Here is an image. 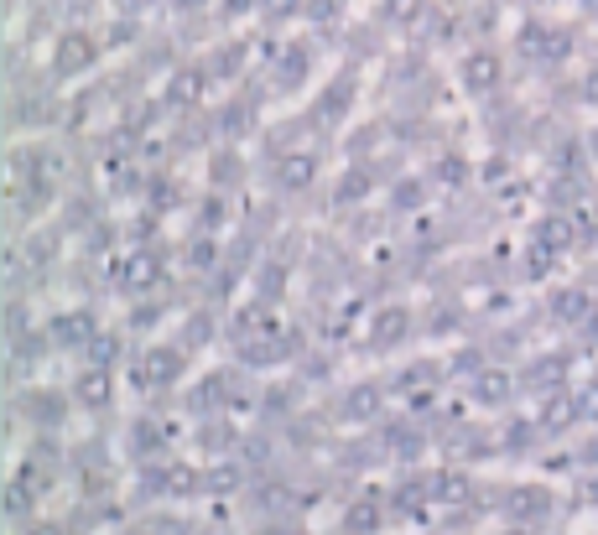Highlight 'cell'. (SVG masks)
I'll return each instance as SVG.
<instances>
[{
  "mask_svg": "<svg viewBox=\"0 0 598 535\" xmlns=\"http://www.w3.org/2000/svg\"><path fill=\"white\" fill-rule=\"evenodd\" d=\"M494 78H500V58H494V52H474V58L463 63V84L468 89H494Z\"/></svg>",
  "mask_w": 598,
  "mask_h": 535,
  "instance_id": "cell-1",
  "label": "cell"
},
{
  "mask_svg": "<svg viewBox=\"0 0 598 535\" xmlns=\"http://www.w3.org/2000/svg\"><path fill=\"white\" fill-rule=\"evenodd\" d=\"M546 510V489H510L505 494V515L510 520H536Z\"/></svg>",
  "mask_w": 598,
  "mask_h": 535,
  "instance_id": "cell-2",
  "label": "cell"
},
{
  "mask_svg": "<svg viewBox=\"0 0 598 535\" xmlns=\"http://www.w3.org/2000/svg\"><path fill=\"white\" fill-rule=\"evenodd\" d=\"M94 58V47H89V37H63L58 42V68L63 73H73V68H84Z\"/></svg>",
  "mask_w": 598,
  "mask_h": 535,
  "instance_id": "cell-3",
  "label": "cell"
},
{
  "mask_svg": "<svg viewBox=\"0 0 598 535\" xmlns=\"http://www.w3.org/2000/svg\"><path fill=\"white\" fill-rule=\"evenodd\" d=\"M52 333H58L63 343H84V338L94 333V317H89V312H68V317H58V323H52Z\"/></svg>",
  "mask_w": 598,
  "mask_h": 535,
  "instance_id": "cell-4",
  "label": "cell"
},
{
  "mask_svg": "<svg viewBox=\"0 0 598 535\" xmlns=\"http://www.w3.org/2000/svg\"><path fill=\"white\" fill-rule=\"evenodd\" d=\"M375 411H380V390H370V385H359V390L344 400V416H349V421H370Z\"/></svg>",
  "mask_w": 598,
  "mask_h": 535,
  "instance_id": "cell-5",
  "label": "cell"
},
{
  "mask_svg": "<svg viewBox=\"0 0 598 535\" xmlns=\"http://www.w3.org/2000/svg\"><path fill=\"white\" fill-rule=\"evenodd\" d=\"M167 94H172V104H193V99L203 94V73H198V68H182V73L172 78Z\"/></svg>",
  "mask_w": 598,
  "mask_h": 535,
  "instance_id": "cell-6",
  "label": "cell"
},
{
  "mask_svg": "<svg viewBox=\"0 0 598 535\" xmlns=\"http://www.w3.org/2000/svg\"><path fill=\"white\" fill-rule=\"evenodd\" d=\"M182 369V359L177 354H167V349H156L151 359H146V369H141V380H151V385H162V380H172V374Z\"/></svg>",
  "mask_w": 598,
  "mask_h": 535,
  "instance_id": "cell-7",
  "label": "cell"
},
{
  "mask_svg": "<svg viewBox=\"0 0 598 535\" xmlns=\"http://www.w3.org/2000/svg\"><path fill=\"white\" fill-rule=\"evenodd\" d=\"M78 400H89V406H104V400H110V374H104V369L84 374V380H78Z\"/></svg>",
  "mask_w": 598,
  "mask_h": 535,
  "instance_id": "cell-8",
  "label": "cell"
},
{
  "mask_svg": "<svg viewBox=\"0 0 598 535\" xmlns=\"http://www.w3.org/2000/svg\"><path fill=\"white\" fill-rule=\"evenodd\" d=\"M578 411H583V406H578L572 395H552V406H546V416H541V421L552 426V432H562V426H567L572 416H578Z\"/></svg>",
  "mask_w": 598,
  "mask_h": 535,
  "instance_id": "cell-9",
  "label": "cell"
},
{
  "mask_svg": "<svg viewBox=\"0 0 598 535\" xmlns=\"http://www.w3.org/2000/svg\"><path fill=\"white\" fill-rule=\"evenodd\" d=\"M312 177H318V162H312V156H292V162L281 167V182H286V187H307Z\"/></svg>",
  "mask_w": 598,
  "mask_h": 535,
  "instance_id": "cell-10",
  "label": "cell"
},
{
  "mask_svg": "<svg viewBox=\"0 0 598 535\" xmlns=\"http://www.w3.org/2000/svg\"><path fill=\"white\" fill-rule=\"evenodd\" d=\"M432 494H437L442 504H463V499H468V478H458V473H442Z\"/></svg>",
  "mask_w": 598,
  "mask_h": 535,
  "instance_id": "cell-11",
  "label": "cell"
},
{
  "mask_svg": "<svg viewBox=\"0 0 598 535\" xmlns=\"http://www.w3.org/2000/svg\"><path fill=\"white\" fill-rule=\"evenodd\" d=\"M474 390H479V400H505V395H510V380H505L500 369H489V374H479Z\"/></svg>",
  "mask_w": 598,
  "mask_h": 535,
  "instance_id": "cell-12",
  "label": "cell"
},
{
  "mask_svg": "<svg viewBox=\"0 0 598 535\" xmlns=\"http://www.w3.org/2000/svg\"><path fill=\"white\" fill-rule=\"evenodd\" d=\"M401 333H406V312H385L380 323H375V338H380V343H396Z\"/></svg>",
  "mask_w": 598,
  "mask_h": 535,
  "instance_id": "cell-13",
  "label": "cell"
},
{
  "mask_svg": "<svg viewBox=\"0 0 598 535\" xmlns=\"http://www.w3.org/2000/svg\"><path fill=\"white\" fill-rule=\"evenodd\" d=\"M125 281H136V286H151V281H156V265H151L146 255H136V260H130V271H125Z\"/></svg>",
  "mask_w": 598,
  "mask_h": 535,
  "instance_id": "cell-14",
  "label": "cell"
},
{
  "mask_svg": "<svg viewBox=\"0 0 598 535\" xmlns=\"http://www.w3.org/2000/svg\"><path fill=\"white\" fill-rule=\"evenodd\" d=\"M349 525H354V530H375V525H380V510H375V504H354Z\"/></svg>",
  "mask_w": 598,
  "mask_h": 535,
  "instance_id": "cell-15",
  "label": "cell"
},
{
  "mask_svg": "<svg viewBox=\"0 0 598 535\" xmlns=\"http://www.w3.org/2000/svg\"><path fill=\"white\" fill-rule=\"evenodd\" d=\"M416 11H422V0H385V16L390 21H411Z\"/></svg>",
  "mask_w": 598,
  "mask_h": 535,
  "instance_id": "cell-16",
  "label": "cell"
},
{
  "mask_svg": "<svg viewBox=\"0 0 598 535\" xmlns=\"http://www.w3.org/2000/svg\"><path fill=\"white\" fill-rule=\"evenodd\" d=\"M167 484H172L177 494H188V489H193V473H188V468H172V473H167Z\"/></svg>",
  "mask_w": 598,
  "mask_h": 535,
  "instance_id": "cell-17",
  "label": "cell"
},
{
  "mask_svg": "<svg viewBox=\"0 0 598 535\" xmlns=\"http://www.w3.org/2000/svg\"><path fill=\"white\" fill-rule=\"evenodd\" d=\"M208 489H234V468H219V473H208Z\"/></svg>",
  "mask_w": 598,
  "mask_h": 535,
  "instance_id": "cell-18",
  "label": "cell"
},
{
  "mask_svg": "<svg viewBox=\"0 0 598 535\" xmlns=\"http://www.w3.org/2000/svg\"><path fill=\"white\" fill-rule=\"evenodd\" d=\"M557 307H562V317H578V312H583V307H588V302H583V297H562V302H557Z\"/></svg>",
  "mask_w": 598,
  "mask_h": 535,
  "instance_id": "cell-19",
  "label": "cell"
},
{
  "mask_svg": "<svg viewBox=\"0 0 598 535\" xmlns=\"http://www.w3.org/2000/svg\"><path fill=\"white\" fill-rule=\"evenodd\" d=\"M578 406H583V416H598V390H588V395L578 400Z\"/></svg>",
  "mask_w": 598,
  "mask_h": 535,
  "instance_id": "cell-20",
  "label": "cell"
},
{
  "mask_svg": "<svg viewBox=\"0 0 598 535\" xmlns=\"http://www.w3.org/2000/svg\"><path fill=\"white\" fill-rule=\"evenodd\" d=\"M156 535H188V525H177V520H172V525H156Z\"/></svg>",
  "mask_w": 598,
  "mask_h": 535,
  "instance_id": "cell-21",
  "label": "cell"
},
{
  "mask_svg": "<svg viewBox=\"0 0 598 535\" xmlns=\"http://www.w3.org/2000/svg\"><path fill=\"white\" fill-rule=\"evenodd\" d=\"M266 6H271V11L281 16V11H292V6H297V0H266Z\"/></svg>",
  "mask_w": 598,
  "mask_h": 535,
  "instance_id": "cell-22",
  "label": "cell"
},
{
  "mask_svg": "<svg viewBox=\"0 0 598 535\" xmlns=\"http://www.w3.org/2000/svg\"><path fill=\"white\" fill-rule=\"evenodd\" d=\"M260 535H281V530H260Z\"/></svg>",
  "mask_w": 598,
  "mask_h": 535,
  "instance_id": "cell-23",
  "label": "cell"
},
{
  "mask_svg": "<svg viewBox=\"0 0 598 535\" xmlns=\"http://www.w3.org/2000/svg\"><path fill=\"white\" fill-rule=\"evenodd\" d=\"M593 151H598V130H593Z\"/></svg>",
  "mask_w": 598,
  "mask_h": 535,
  "instance_id": "cell-24",
  "label": "cell"
},
{
  "mask_svg": "<svg viewBox=\"0 0 598 535\" xmlns=\"http://www.w3.org/2000/svg\"><path fill=\"white\" fill-rule=\"evenodd\" d=\"M510 535H526V530H510Z\"/></svg>",
  "mask_w": 598,
  "mask_h": 535,
  "instance_id": "cell-25",
  "label": "cell"
}]
</instances>
